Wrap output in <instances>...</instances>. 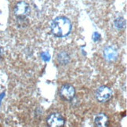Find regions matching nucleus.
<instances>
[{"label": "nucleus", "instance_id": "nucleus-1", "mask_svg": "<svg viewBox=\"0 0 127 127\" xmlns=\"http://www.w3.org/2000/svg\"><path fill=\"white\" fill-rule=\"evenodd\" d=\"M71 23L65 17H57L51 24V32L57 37H66L71 31Z\"/></svg>", "mask_w": 127, "mask_h": 127}, {"label": "nucleus", "instance_id": "nucleus-2", "mask_svg": "<svg viewBox=\"0 0 127 127\" xmlns=\"http://www.w3.org/2000/svg\"><path fill=\"white\" fill-rule=\"evenodd\" d=\"M46 123L49 127H64L65 119L61 113L53 112L47 117Z\"/></svg>", "mask_w": 127, "mask_h": 127}, {"label": "nucleus", "instance_id": "nucleus-3", "mask_svg": "<svg viewBox=\"0 0 127 127\" xmlns=\"http://www.w3.org/2000/svg\"><path fill=\"white\" fill-rule=\"evenodd\" d=\"M95 96L100 103H105L108 101L112 96V90L107 86H101L96 90Z\"/></svg>", "mask_w": 127, "mask_h": 127}, {"label": "nucleus", "instance_id": "nucleus-4", "mask_svg": "<svg viewBox=\"0 0 127 127\" xmlns=\"http://www.w3.org/2000/svg\"><path fill=\"white\" fill-rule=\"evenodd\" d=\"M14 14L16 15L17 19H24L29 14L30 12V6L24 1L18 2L13 9Z\"/></svg>", "mask_w": 127, "mask_h": 127}, {"label": "nucleus", "instance_id": "nucleus-5", "mask_svg": "<svg viewBox=\"0 0 127 127\" xmlns=\"http://www.w3.org/2000/svg\"><path fill=\"white\" fill-rule=\"evenodd\" d=\"M59 94L60 96L64 100H71L75 95V87L71 84H64L61 87Z\"/></svg>", "mask_w": 127, "mask_h": 127}, {"label": "nucleus", "instance_id": "nucleus-6", "mask_svg": "<svg viewBox=\"0 0 127 127\" xmlns=\"http://www.w3.org/2000/svg\"><path fill=\"white\" fill-rule=\"evenodd\" d=\"M94 123L96 127H108L109 126V118L104 113H100L95 117Z\"/></svg>", "mask_w": 127, "mask_h": 127}, {"label": "nucleus", "instance_id": "nucleus-7", "mask_svg": "<svg viewBox=\"0 0 127 127\" xmlns=\"http://www.w3.org/2000/svg\"><path fill=\"white\" fill-rule=\"evenodd\" d=\"M104 56L105 59L109 61H113L117 59L118 57V52L117 50L112 46H107L104 50Z\"/></svg>", "mask_w": 127, "mask_h": 127}, {"label": "nucleus", "instance_id": "nucleus-8", "mask_svg": "<svg viewBox=\"0 0 127 127\" xmlns=\"http://www.w3.org/2000/svg\"><path fill=\"white\" fill-rule=\"evenodd\" d=\"M57 60L60 64H67L70 61V57L65 52H61L57 55Z\"/></svg>", "mask_w": 127, "mask_h": 127}, {"label": "nucleus", "instance_id": "nucleus-9", "mask_svg": "<svg viewBox=\"0 0 127 127\" xmlns=\"http://www.w3.org/2000/svg\"><path fill=\"white\" fill-rule=\"evenodd\" d=\"M115 27L118 29H123L126 26V21L123 17H118L115 19L114 22Z\"/></svg>", "mask_w": 127, "mask_h": 127}, {"label": "nucleus", "instance_id": "nucleus-10", "mask_svg": "<svg viewBox=\"0 0 127 127\" xmlns=\"http://www.w3.org/2000/svg\"><path fill=\"white\" fill-rule=\"evenodd\" d=\"M93 40L94 42H99L100 40V34H98L97 32H94L93 34Z\"/></svg>", "mask_w": 127, "mask_h": 127}, {"label": "nucleus", "instance_id": "nucleus-11", "mask_svg": "<svg viewBox=\"0 0 127 127\" xmlns=\"http://www.w3.org/2000/svg\"><path fill=\"white\" fill-rule=\"evenodd\" d=\"M2 51H3V50H2V48L0 46V59L2 58Z\"/></svg>", "mask_w": 127, "mask_h": 127}, {"label": "nucleus", "instance_id": "nucleus-12", "mask_svg": "<svg viewBox=\"0 0 127 127\" xmlns=\"http://www.w3.org/2000/svg\"><path fill=\"white\" fill-rule=\"evenodd\" d=\"M4 95H5V93H2V94H0V104H1V100H2V98H3Z\"/></svg>", "mask_w": 127, "mask_h": 127}]
</instances>
